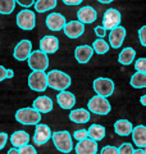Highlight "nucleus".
<instances>
[{
	"mask_svg": "<svg viewBox=\"0 0 146 154\" xmlns=\"http://www.w3.org/2000/svg\"><path fill=\"white\" fill-rule=\"evenodd\" d=\"M46 80H47V86L56 91H64L71 86V77L67 75L65 72L53 69L49 73H46Z\"/></svg>",
	"mask_w": 146,
	"mask_h": 154,
	"instance_id": "f257e3e1",
	"label": "nucleus"
},
{
	"mask_svg": "<svg viewBox=\"0 0 146 154\" xmlns=\"http://www.w3.org/2000/svg\"><path fill=\"white\" fill-rule=\"evenodd\" d=\"M51 140L54 146L62 153H71L73 150V140L72 135L68 131H56L51 134Z\"/></svg>",
	"mask_w": 146,
	"mask_h": 154,
	"instance_id": "f03ea898",
	"label": "nucleus"
},
{
	"mask_svg": "<svg viewBox=\"0 0 146 154\" xmlns=\"http://www.w3.org/2000/svg\"><path fill=\"white\" fill-rule=\"evenodd\" d=\"M16 119L26 126H36L41 121V113L33 108H21L16 112Z\"/></svg>",
	"mask_w": 146,
	"mask_h": 154,
	"instance_id": "7ed1b4c3",
	"label": "nucleus"
},
{
	"mask_svg": "<svg viewBox=\"0 0 146 154\" xmlns=\"http://www.w3.org/2000/svg\"><path fill=\"white\" fill-rule=\"evenodd\" d=\"M87 108H89V112L99 114V116H106L110 110V103L108 102L106 98H103V96L95 95L89 100V104H87Z\"/></svg>",
	"mask_w": 146,
	"mask_h": 154,
	"instance_id": "20e7f679",
	"label": "nucleus"
},
{
	"mask_svg": "<svg viewBox=\"0 0 146 154\" xmlns=\"http://www.w3.org/2000/svg\"><path fill=\"white\" fill-rule=\"evenodd\" d=\"M28 66L32 71H44L49 67V58L45 53H42L41 50H35L32 51L30 57L27 58Z\"/></svg>",
	"mask_w": 146,
	"mask_h": 154,
	"instance_id": "39448f33",
	"label": "nucleus"
},
{
	"mask_svg": "<svg viewBox=\"0 0 146 154\" xmlns=\"http://www.w3.org/2000/svg\"><path fill=\"white\" fill-rule=\"evenodd\" d=\"M92 88H94L96 95L103 96V98H108L114 93V82L110 79H106V77L95 79Z\"/></svg>",
	"mask_w": 146,
	"mask_h": 154,
	"instance_id": "423d86ee",
	"label": "nucleus"
},
{
	"mask_svg": "<svg viewBox=\"0 0 146 154\" xmlns=\"http://www.w3.org/2000/svg\"><path fill=\"white\" fill-rule=\"evenodd\" d=\"M28 86L33 91H45L47 88L46 73L44 71H32L28 76Z\"/></svg>",
	"mask_w": 146,
	"mask_h": 154,
	"instance_id": "0eeeda50",
	"label": "nucleus"
},
{
	"mask_svg": "<svg viewBox=\"0 0 146 154\" xmlns=\"http://www.w3.org/2000/svg\"><path fill=\"white\" fill-rule=\"evenodd\" d=\"M36 25V17L35 12L30 11V9H23L17 14V26L22 30L30 31L33 30Z\"/></svg>",
	"mask_w": 146,
	"mask_h": 154,
	"instance_id": "6e6552de",
	"label": "nucleus"
},
{
	"mask_svg": "<svg viewBox=\"0 0 146 154\" xmlns=\"http://www.w3.org/2000/svg\"><path fill=\"white\" fill-rule=\"evenodd\" d=\"M51 130L50 127L45 123H38L36 125L35 128V135H33V141H35L36 145L41 146L44 144H46L49 140L51 139Z\"/></svg>",
	"mask_w": 146,
	"mask_h": 154,
	"instance_id": "1a4fd4ad",
	"label": "nucleus"
},
{
	"mask_svg": "<svg viewBox=\"0 0 146 154\" xmlns=\"http://www.w3.org/2000/svg\"><path fill=\"white\" fill-rule=\"evenodd\" d=\"M120 13L117 11V9H108L104 13L103 17V27L105 30H113V28L118 27L120 25Z\"/></svg>",
	"mask_w": 146,
	"mask_h": 154,
	"instance_id": "9d476101",
	"label": "nucleus"
},
{
	"mask_svg": "<svg viewBox=\"0 0 146 154\" xmlns=\"http://www.w3.org/2000/svg\"><path fill=\"white\" fill-rule=\"evenodd\" d=\"M32 53V42L30 40H21L14 48V51H13V57L16 58L17 60H26L30 54Z\"/></svg>",
	"mask_w": 146,
	"mask_h": 154,
	"instance_id": "9b49d317",
	"label": "nucleus"
},
{
	"mask_svg": "<svg viewBox=\"0 0 146 154\" xmlns=\"http://www.w3.org/2000/svg\"><path fill=\"white\" fill-rule=\"evenodd\" d=\"M63 31H64L67 37H69V38H78L80 36L84 35L85 26L82 25L81 22H78V21H71V22L65 23Z\"/></svg>",
	"mask_w": 146,
	"mask_h": 154,
	"instance_id": "f8f14e48",
	"label": "nucleus"
},
{
	"mask_svg": "<svg viewBox=\"0 0 146 154\" xmlns=\"http://www.w3.org/2000/svg\"><path fill=\"white\" fill-rule=\"evenodd\" d=\"M59 49V40L55 36H45L40 40V50L45 54H54Z\"/></svg>",
	"mask_w": 146,
	"mask_h": 154,
	"instance_id": "ddd939ff",
	"label": "nucleus"
},
{
	"mask_svg": "<svg viewBox=\"0 0 146 154\" xmlns=\"http://www.w3.org/2000/svg\"><path fill=\"white\" fill-rule=\"evenodd\" d=\"M46 26L51 31H60L65 26V18L60 13H50L46 17Z\"/></svg>",
	"mask_w": 146,
	"mask_h": 154,
	"instance_id": "4468645a",
	"label": "nucleus"
},
{
	"mask_svg": "<svg viewBox=\"0 0 146 154\" xmlns=\"http://www.w3.org/2000/svg\"><path fill=\"white\" fill-rule=\"evenodd\" d=\"M75 152L76 154H95L97 153V143L87 137L77 143Z\"/></svg>",
	"mask_w": 146,
	"mask_h": 154,
	"instance_id": "2eb2a0df",
	"label": "nucleus"
},
{
	"mask_svg": "<svg viewBox=\"0 0 146 154\" xmlns=\"http://www.w3.org/2000/svg\"><path fill=\"white\" fill-rule=\"evenodd\" d=\"M124 37H126V28L124 27H115L110 31L109 33V42H110V46L114 48V49H118V48L122 46L124 41Z\"/></svg>",
	"mask_w": 146,
	"mask_h": 154,
	"instance_id": "dca6fc26",
	"label": "nucleus"
},
{
	"mask_svg": "<svg viewBox=\"0 0 146 154\" xmlns=\"http://www.w3.org/2000/svg\"><path fill=\"white\" fill-rule=\"evenodd\" d=\"M32 108L38 113H49L53 110V100L46 95H41L33 100Z\"/></svg>",
	"mask_w": 146,
	"mask_h": 154,
	"instance_id": "f3484780",
	"label": "nucleus"
},
{
	"mask_svg": "<svg viewBox=\"0 0 146 154\" xmlns=\"http://www.w3.org/2000/svg\"><path fill=\"white\" fill-rule=\"evenodd\" d=\"M131 135H132L133 144L138 149H142V148L146 146V126H144V125H138V126L133 127Z\"/></svg>",
	"mask_w": 146,
	"mask_h": 154,
	"instance_id": "a211bd4d",
	"label": "nucleus"
},
{
	"mask_svg": "<svg viewBox=\"0 0 146 154\" xmlns=\"http://www.w3.org/2000/svg\"><path fill=\"white\" fill-rule=\"evenodd\" d=\"M77 18H78V22H81L82 25H85V23H92L96 21L97 13L95 9L90 5L82 7L78 11V13H77Z\"/></svg>",
	"mask_w": 146,
	"mask_h": 154,
	"instance_id": "6ab92c4d",
	"label": "nucleus"
},
{
	"mask_svg": "<svg viewBox=\"0 0 146 154\" xmlns=\"http://www.w3.org/2000/svg\"><path fill=\"white\" fill-rule=\"evenodd\" d=\"M58 104L60 105V108L63 109H72L76 104V96L75 94L69 93V91H59V94L56 96Z\"/></svg>",
	"mask_w": 146,
	"mask_h": 154,
	"instance_id": "aec40b11",
	"label": "nucleus"
},
{
	"mask_svg": "<svg viewBox=\"0 0 146 154\" xmlns=\"http://www.w3.org/2000/svg\"><path fill=\"white\" fill-rule=\"evenodd\" d=\"M92 54H94V50L90 45H81V46H77L76 50H75V58L76 60L81 64H85L87 63L91 58Z\"/></svg>",
	"mask_w": 146,
	"mask_h": 154,
	"instance_id": "412c9836",
	"label": "nucleus"
},
{
	"mask_svg": "<svg viewBox=\"0 0 146 154\" xmlns=\"http://www.w3.org/2000/svg\"><path fill=\"white\" fill-rule=\"evenodd\" d=\"M69 119L75 123H86L90 121V112L85 108L72 109L69 113Z\"/></svg>",
	"mask_w": 146,
	"mask_h": 154,
	"instance_id": "4be33fe9",
	"label": "nucleus"
},
{
	"mask_svg": "<svg viewBox=\"0 0 146 154\" xmlns=\"http://www.w3.org/2000/svg\"><path fill=\"white\" fill-rule=\"evenodd\" d=\"M30 141V135L26 131H16L11 135V143L13 148H21L23 145H27Z\"/></svg>",
	"mask_w": 146,
	"mask_h": 154,
	"instance_id": "5701e85b",
	"label": "nucleus"
},
{
	"mask_svg": "<svg viewBox=\"0 0 146 154\" xmlns=\"http://www.w3.org/2000/svg\"><path fill=\"white\" fill-rule=\"evenodd\" d=\"M132 130H133V126L128 119H118L114 123V131L119 136H128L132 132Z\"/></svg>",
	"mask_w": 146,
	"mask_h": 154,
	"instance_id": "b1692460",
	"label": "nucleus"
},
{
	"mask_svg": "<svg viewBox=\"0 0 146 154\" xmlns=\"http://www.w3.org/2000/svg\"><path fill=\"white\" fill-rule=\"evenodd\" d=\"M87 135H89V139H91V140H94L96 143L101 141L105 137V127L99 123H94L87 130Z\"/></svg>",
	"mask_w": 146,
	"mask_h": 154,
	"instance_id": "393cba45",
	"label": "nucleus"
},
{
	"mask_svg": "<svg viewBox=\"0 0 146 154\" xmlns=\"http://www.w3.org/2000/svg\"><path fill=\"white\" fill-rule=\"evenodd\" d=\"M135 57H136L135 49H132V48H124V49L120 51V54L118 57V60H119L120 64L129 66L135 60Z\"/></svg>",
	"mask_w": 146,
	"mask_h": 154,
	"instance_id": "a878e982",
	"label": "nucleus"
},
{
	"mask_svg": "<svg viewBox=\"0 0 146 154\" xmlns=\"http://www.w3.org/2000/svg\"><path fill=\"white\" fill-rule=\"evenodd\" d=\"M58 5V0H36L35 9L37 13H45L46 11H51Z\"/></svg>",
	"mask_w": 146,
	"mask_h": 154,
	"instance_id": "bb28decb",
	"label": "nucleus"
},
{
	"mask_svg": "<svg viewBox=\"0 0 146 154\" xmlns=\"http://www.w3.org/2000/svg\"><path fill=\"white\" fill-rule=\"evenodd\" d=\"M129 84L135 89H144V88H146V73L136 72L135 75L131 76Z\"/></svg>",
	"mask_w": 146,
	"mask_h": 154,
	"instance_id": "cd10ccee",
	"label": "nucleus"
},
{
	"mask_svg": "<svg viewBox=\"0 0 146 154\" xmlns=\"http://www.w3.org/2000/svg\"><path fill=\"white\" fill-rule=\"evenodd\" d=\"M91 48L97 54H105V53H108V50H109V44L104 38H97V40L94 41V44H92Z\"/></svg>",
	"mask_w": 146,
	"mask_h": 154,
	"instance_id": "c85d7f7f",
	"label": "nucleus"
},
{
	"mask_svg": "<svg viewBox=\"0 0 146 154\" xmlns=\"http://www.w3.org/2000/svg\"><path fill=\"white\" fill-rule=\"evenodd\" d=\"M16 8V0H0V14H11Z\"/></svg>",
	"mask_w": 146,
	"mask_h": 154,
	"instance_id": "c756f323",
	"label": "nucleus"
},
{
	"mask_svg": "<svg viewBox=\"0 0 146 154\" xmlns=\"http://www.w3.org/2000/svg\"><path fill=\"white\" fill-rule=\"evenodd\" d=\"M135 69L140 73H146V58H138L135 62Z\"/></svg>",
	"mask_w": 146,
	"mask_h": 154,
	"instance_id": "7c9ffc66",
	"label": "nucleus"
},
{
	"mask_svg": "<svg viewBox=\"0 0 146 154\" xmlns=\"http://www.w3.org/2000/svg\"><path fill=\"white\" fill-rule=\"evenodd\" d=\"M133 146L129 143H123L122 145L118 148V154H132L133 153Z\"/></svg>",
	"mask_w": 146,
	"mask_h": 154,
	"instance_id": "2f4dec72",
	"label": "nucleus"
},
{
	"mask_svg": "<svg viewBox=\"0 0 146 154\" xmlns=\"http://www.w3.org/2000/svg\"><path fill=\"white\" fill-rule=\"evenodd\" d=\"M18 153H19V154H37L35 146L30 145V144H27V145H23V146H21V148H18Z\"/></svg>",
	"mask_w": 146,
	"mask_h": 154,
	"instance_id": "473e14b6",
	"label": "nucleus"
},
{
	"mask_svg": "<svg viewBox=\"0 0 146 154\" xmlns=\"http://www.w3.org/2000/svg\"><path fill=\"white\" fill-rule=\"evenodd\" d=\"M73 137L76 139V140H85V139L89 137V135H87V130L85 128H81V130H76L75 132H73Z\"/></svg>",
	"mask_w": 146,
	"mask_h": 154,
	"instance_id": "72a5a7b5",
	"label": "nucleus"
},
{
	"mask_svg": "<svg viewBox=\"0 0 146 154\" xmlns=\"http://www.w3.org/2000/svg\"><path fill=\"white\" fill-rule=\"evenodd\" d=\"M100 154H118V148H115L113 145H106L101 149Z\"/></svg>",
	"mask_w": 146,
	"mask_h": 154,
	"instance_id": "f704fd0d",
	"label": "nucleus"
},
{
	"mask_svg": "<svg viewBox=\"0 0 146 154\" xmlns=\"http://www.w3.org/2000/svg\"><path fill=\"white\" fill-rule=\"evenodd\" d=\"M138 37H140V42L142 46H146V26H142L138 30Z\"/></svg>",
	"mask_w": 146,
	"mask_h": 154,
	"instance_id": "c9c22d12",
	"label": "nucleus"
},
{
	"mask_svg": "<svg viewBox=\"0 0 146 154\" xmlns=\"http://www.w3.org/2000/svg\"><path fill=\"white\" fill-rule=\"evenodd\" d=\"M8 139H9V136H8L7 132H0V150L5 148L7 143H8Z\"/></svg>",
	"mask_w": 146,
	"mask_h": 154,
	"instance_id": "e433bc0d",
	"label": "nucleus"
},
{
	"mask_svg": "<svg viewBox=\"0 0 146 154\" xmlns=\"http://www.w3.org/2000/svg\"><path fill=\"white\" fill-rule=\"evenodd\" d=\"M16 3H18L21 7H24V8H28V7H32L35 4V0H16Z\"/></svg>",
	"mask_w": 146,
	"mask_h": 154,
	"instance_id": "4c0bfd02",
	"label": "nucleus"
},
{
	"mask_svg": "<svg viewBox=\"0 0 146 154\" xmlns=\"http://www.w3.org/2000/svg\"><path fill=\"white\" fill-rule=\"evenodd\" d=\"M95 33H96V35H97V37H104L105 35H106V30H105V28L103 27V26H97V27H95Z\"/></svg>",
	"mask_w": 146,
	"mask_h": 154,
	"instance_id": "58836bf2",
	"label": "nucleus"
},
{
	"mask_svg": "<svg viewBox=\"0 0 146 154\" xmlns=\"http://www.w3.org/2000/svg\"><path fill=\"white\" fill-rule=\"evenodd\" d=\"M5 79H7V68L3 66H0V82L4 81Z\"/></svg>",
	"mask_w": 146,
	"mask_h": 154,
	"instance_id": "ea45409f",
	"label": "nucleus"
},
{
	"mask_svg": "<svg viewBox=\"0 0 146 154\" xmlns=\"http://www.w3.org/2000/svg\"><path fill=\"white\" fill-rule=\"evenodd\" d=\"M63 3L67 4V5H80L82 0H63Z\"/></svg>",
	"mask_w": 146,
	"mask_h": 154,
	"instance_id": "a19ab883",
	"label": "nucleus"
},
{
	"mask_svg": "<svg viewBox=\"0 0 146 154\" xmlns=\"http://www.w3.org/2000/svg\"><path fill=\"white\" fill-rule=\"evenodd\" d=\"M7 154H19V153H18V149H17V148H11V149L8 150Z\"/></svg>",
	"mask_w": 146,
	"mask_h": 154,
	"instance_id": "79ce46f5",
	"label": "nucleus"
},
{
	"mask_svg": "<svg viewBox=\"0 0 146 154\" xmlns=\"http://www.w3.org/2000/svg\"><path fill=\"white\" fill-rule=\"evenodd\" d=\"M14 76V72L12 69H7V79H12Z\"/></svg>",
	"mask_w": 146,
	"mask_h": 154,
	"instance_id": "37998d69",
	"label": "nucleus"
},
{
	"mask_svg": "<svg viewBox=\"0 0 146 154\" xmlns=\"http://www.w3.org/2000/svg\"><path fill=\"white\" fill-rule=\"evenodd\" d=\"M140 103L146 107V95H142V96H141V98H140Z\"/></svg>",
	"mask_w": 146,
	"mask_h": 154,
	"instance_id": "c03bdc74",
	"label": "nucleus"
},
{
	"mask_svg": "<svg viewBox=\"0 0 146 154\" xmlns=\"http://www.w3.org/2000/svg\"><path fill=\"white\" fill-rule=\"evenodd\" d=\"M132 154H144V152H142V149H135V150H133V153Z\"/></svg>",
	"mask_w": 146,
	"mask_h": 154,
	"instance_id": "a18cd8bd",
	"label": "nucleus"
},
{
	"mask_svg": "<svg viewBox=\"0 0 146 154\" xmlns=\"http://www.w3.org/2000/svg\"><path fill=\"white\" fill-rule=\"evenodd\" d=\"M99 3H101V4H109V3H111L113 0H97Z\"/></svg>",
	"mask_w": 146,
	"mask_h": 154,
	"instance_id": "49530a36",
	"label": "nucleus"
},
{
	"mask_svg": "<svg viewBox=\"0 0 146 154\" xmlns=\"http://www.w3.org/2000/svg\"><path fill=\"white\" fill-rule=\"evenodd\" d=\"M142 152H144V154H146V146H145V148H142Z\"/></svg>",
	"mask_w": 146,
	"mask_h": 154,
	"instance_id": "de8ad7c7",
	"label": "nucleus"
},
{
	"mask_svg": "<svg viewBox=\"0 0 146 154\" xmlns=\"http://www.w3.org/2000/svg\"><path fill=\"white\" fill-rule=\"evenodd\" d=\"M95 154H97V153H95Z\"/></svg>",
	"mask_w": 146,
	"mask_h": 154,
	"instance_id": "09e8293b",
	"label": "nucleus"
}]
</instances>
